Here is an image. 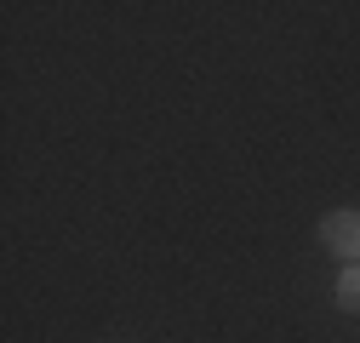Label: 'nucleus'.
<instances>
[{
  "label": "nucleus",
  "mask_w": 360,
  "mask_h": 343,
  "mask_svg": "<svg viewBox=\"0 0 360 343\" xmlns=\"http://www.w3.org/2000/svg\"><path fill=\"white\" fill-rule=\"evenodd\" d=\"M321 240L343 257V264H360V212H332L321 224Z\"/></svg>",
  "instance_id": "nucleus-1"
},
{
  "label": "nucleus",
  "mask_w": 360,
  "mask_h": 343,
  "mask_svg": "<svg viewBox=\"0 0 360 343\" xmlns=\"http://www.w3.org/2000/svg\"><path fill=\"white\" fill-rule=\"evenodd\" d=\"M338 309H360V264H349L343 275H338Z\"/></svg>",
  "instance_id": "nucleus-2"
}]
</instances>
